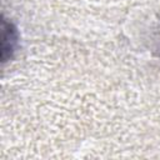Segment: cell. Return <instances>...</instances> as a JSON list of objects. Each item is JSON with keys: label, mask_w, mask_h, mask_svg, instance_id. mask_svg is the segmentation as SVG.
<instances>
[{"label": "cell", "mask_w": 160, "mask_h": 160, "mask_svg": "<svg viewBox=\"0 0 160 160\" xmlns=\"http://www.w3.org/2000/svg\"><path fill=\"white\" fill-rule=\"evenodd\" d=\"M16 30L11 22H8L2 19V36H1V58L2 61H6L8 56L15 49L16 44Z\"/></svg>", "instance_id": "1"}]
</instances>
